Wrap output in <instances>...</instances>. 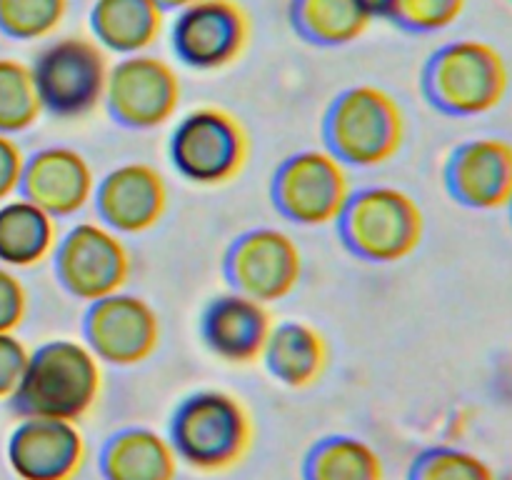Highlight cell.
Segmentation results:
<instances>
[{
  "mask_svg": "<svg viewBox=\"0 0 512 480\" xmlns=\"http://www.w3.org/2000/svg\"><path fill=\"white\" fill-rule=\"evenodd\" d=\"M43 115L33 70L15 58H0V133L18 135Z\"/></svg>",
  "mask_w": 512,
  "mask_h": 480,
  "instance_id": "cell-25",
  "label": "cell"
},
{
  "mask_svg": "<svg viewBox=\"0 0 512 480\" xmlns=\"http://www.w3.org/2000/svg\"><path fill=\"white\" fill-rule=\"evenodd\" d=\"M250 158V135L238 115L218 105L188 110L168 140V160L175 173L193 185L233 183Z\"/></svg>",
  "mask_w": 512,
  "mask_h": 480,
  "instance_id": "cell-6",
  "label": "cell"
},
{
  "mask_svg": "<svg viewBox=\"0 0 512 480\" xmlns=\"http://www.w3.org/2000/svg\"><path fill=\"white\" fill-rule=\"evenodd\" d=\"M58 218L23 195L0 203V265L10 270L38 268L58 248Z\"/></svg>",
  "mask_w": 512,
  "mask_h": 480,
  "instance_id": "cell-22",
  "label": "cell"
},
{
  "mask_svg": "<svg viewBox=\"0 0 512 480\" xmlns=\"http://www.w3.org/2000/svg\"><path fill=\"white\" fill-rule=\"evenodd\" d=\"M300 475L303 480H385V465L368 440L335 433L310 445Z\"/></svg>",
  "mask_w": 512,
  "mask_h": 480,
  "instance_id": "cell-24",
  "label": "cell"
},
{
  "mask_svg": "<svg viewBox=\"0 0 512 480\" xmlns=\"http://www.w3.org/2000/svg\"><path fill=\"white\" fill-rule=\"evenodd\" d=\"M5 458L18 480H75L88 460V443L73 420L28 415L10 430Z\"/></svg>",
  "mask_w": 512,
  "mask_h": 480,
  "instance_id": "cell-14",
  "label": "cell"
},
{
  "mask_svg": "<svg viewBox=\"0 0 512 480\" xmlns=\"http://www.w3.org/2000/svg\"><path fill=\"white\" fill-rule=\"evenodd\" d=\"M95 170L80 150L68 145H50L25 158L20 195L33 200L53 218L65 220L93 205Z\"/></svg>",
  "mask_w": 512,
  "mask_h": 480,
  "instance_id": "cell-17",
  "label": "cell"
},
{
  "mask_svg": "<svg viewBox=\"0 0 512 480\" xmlns=\"http://www.w3.org/2000/svg\"><path fill=\"white\" fill-rule=\"evenodd\" d=\"M25 155L13 135L0 133V203L20 193Z\"/></svg>",
  "mask_w": 512,
  "mask_h": 480,
  "instance_id": "cell-31",
  "label": "cell"
},
{
  "mask_svg": "<svg viewBox=\"0 0 512 480\" xmlns=\"http://www.w3.org/2000/svg\"><path fill=\"white\" fill-rule=\"evenodd\" d=\"M263 365L270 378L293 390L310 388L323 378L330 360L325 335L305 320H283L273 325L263 350Z\"/></svg>",
  "mask_w": 512,
  "mask_h": 480,
  "instance_id": "cell-21",
  "label": "cell"
},
{
  "mask_svg": "<svg viewBox=\"0 0 512 480\" xmlns=\"http://www.w3.org/2000/svg\"><path fill=\"white\" fill-rule=\"evenodd\" d=\"M365 3H368V8L373 10L375 18H383V10H385V3H388V0H365Z\"/></svg>",
  "mask_w": 512,
  "mask_h": 480,
  "instance_id": "cell-33",
  "label": "cell"
},
{
  "mask_svg": "<svg viewBox=\"0 0 512 480\" xmlns=\"http://www.w3.org/2000/svg\"><path fill=\"white\" fill-rule=\"evenodd\" d=\"M68 5L70 0H0V33L18 43L53 38Z\"/></svg>",
  "mask_w": 512,
  "mask_h": 480,
  "instance_id": "cell-26",
  "label": "cell"
},
{
  "mask_svg": "<svg viewBox=\"0 0 512 480\" xmlns=\"http://www.w3.org/2000/svg\"><path fill=\"white\" fill-rule=\"evenodd\" d=\"M103 393V363L85 340L55 338L30 350L28 368L10 408L38 418L83 420L98 405Z\"/></svg>",
  "mask_w": 512,
  "mask_h": 480,
  "instance_id": "cell-1",
  "label": "cell"
},
{
  "mask_svg": "<svg viewBox=\"0 0 512 480\" xmlns=\"http://www.w3.org/2000/svg\"><path fill=\"white\" fill-rule=\"evenodd\" d=\"M90 38L108 55L150 53L165 28V10L155 0H93Z\"/></svg>",
  "mask_w": 512,
  "mask_h": 480,
  "instance_id": "cell-20",
  "label": "cell"
},
{
  "mask_svg": "<svg viewBox=\"0 0 512 480\" xmlns=\"http://www.w3.org/2000/svg\"><path fill=\"white\" fill-rule=\"evenodd\" d=\"M510 65L495 45L463 38L435 50L423 68L428 103L450 118H478L503 105L510 93Z\"/></svg>",
  "mask_w": 512,
  "mask_h": 480,
  "instance_id": "cell-3",
  "label": "cell"
},
{
  "mask_svg": "<svg viewBox=\"0 0 512 480\" xmlns=\"http://www.w3.org/2000/svg\"><path fill=\"white\" fill-rule=\"evenodd\" d=\"M508 210H510V218H512V205H510V208H508Z\"/></svg>",
  "mask_w": 512,
  "mask_h": 480,
  "instance_id": "cell-34",
  "label": "cell"
},
{
  "mask_svg": "<svg viewBox=\"0 0 512 480\" xmlns=\"http://www.w3.org/2000/svg\"><path fill=\"white\" fill-rule=\"evenodd\" d=\"M83 340L103 365L133 368L155 355L160 345V315L143 295L118 293L88 303Z\"/></svg>",
  "mask_w": 512,
  "mask_h": 480,
  "instance_id": "cell-13",
  "label": "cell"
},
{
  "mask_svg": "<svg viewBox=\"0 0 512 480\" xmlns=\"http://www.w3.org/2000/svg\"><path fill=\"white\" fill-rule=\"evenodd\" d=\"M273 313L260 300L230 290L215 295L200 315V338L218 360L228 365H253L263 358L273 333Z\"/></svg>",
  "mask_w": 512,
  "mask_h": 480,
  "instance_id": "cell-18",
  "label": "cell"
},
{
  "mask_svg": "<svg viewBox=\"0 0 512 480\" xmlns=\"http://www.w3.org/2000/svg\"><path fill=\"white\" fill-rule=\"evenodd\" d=\"M230 290L270 305L285 300L303 278V253L280 228H253L230 243L223 260Z\"/></svg>",
  "mask_w": 512,
  "mask_h": 480,
  "instance_id": "cell-12",
  "label": "cell"
},
{
  "mask_svg": "<svg viewBox=\"0 0 512 480\" xmlns=\"http://www.w3.org/2000/svg\"><path fill=\"white\" fill-rule=\"evenodd\" d=\"M353 195L350 168L328 148L288 155L275 170L270 200L285 220L303 228L338 223Z\"/></svg>",
  "mask_w": 512,
  "mask_h": 480,
  "instance_id": "cell-8",
  "label": "cell"
},
{
  "mask_svg": "<svg viewBox=\"0 0 512 480\" xmlns=\"http://www.w3.org/2000/svg\"><path fill=\"white\" fill-rule=\"evenodd\" d=\"M180 100L183 85L178 70L160 55H125L110 63L103 105L123 128H163L180 110Z\"/></svg>",
  "mask_w": 512,
  "mask_h": 480,
  "instance_id": "cell-10",
  "label": "cell"
},
{
  "mask_svg": "<svg viewBox=\"0 0 512 480\" xmlns=\"http://www.w3.org/2000/svg\"><path fill=\"white\" fill-rule=\"evenodd\" d=\"M365 0H290V25L310 45L343 48L373 25Z\"/></svg>",
  "mask_w": 512,
  "mask_h": 480,
  "instance_id": "cell-23",
  "label": "cell"
},
{
  "mask_svg": "<svg viewBox=\"0 0 512 480\" xmlns=\"http://www.w3.org/2000/svg\"><path fill=\"white\" fill-rule=\"evenodd\" d=\"M445 188L458 205L480 213L512 205V143L495 135L470 138L445 163Z\"/></svg>",
  "mask_w": 512,
  "mask_h": 480,
  "instance_id": "cell-16",
  "label": "cell"
},
{
  "mask_svg": "<svg viewBox=\"0 0 512 480\" xmlns=\"http://www.w3.org/2000/svg\"><path fill=\"white\" fill-rule=\"evenodd\" d=\"M98 470L103 480H175L180 460L168 435L145 425H128L100 445Z\"/></svg>",
  "mask_w": 512,
  "mask_h": 480,
  "instance_id": "cell-19",
  "label": "cell"
},
{
  "mask_svg": "<svg viewBox=\"0 0 512 480\" xmlns=\"http://www.w3.org/2000/svg\"><path fill=\"white\" fill-rule=\"evenodd\" d=\"M168 183L155 165L128 160L110 168L95 185L93 208L100 223L115 233L143 235L163 220L168 210Z\"/></svg>",
  "mask_w": 512,
  "mask_h": 480,
  "instance_id": "cell-15",
  "label": "cell"
},
{
  "mask_svg": "<svg viewBox=\"0 0 512 480\" xmlns=\"http://www.w3.org/2000/svg\"><path fill=\"white\" fill-rule=\"evenodd\" d=\"M335 225L355 258L378 265L410 258L425 238L423 208L408 190L395 185L353 190Z\"/></svg>",
  "mask_w": 512,
  "mask_h": 480,
  "instance_id": "cell-5",
  "label": "cell"
},
{
  "mask_svg": "<svg viewBox=\"0 0 512 480\" xmlns=\"http://www.w3.org/2000/svg\"><path fill=\"white\" fill-rule=\"evenodd\" d=\"M155 3L160 5V8L165 10V13H175V10H180V8H185V5H190V3H195V0H155Z\"/></svg>",
  "mask_w": 512,
  "mask_h": 480,
  "instance_id": "cell-32",
  "label": "cell"
},
{
  "mask_svg": "<svg viewBox=\"0 0 512 480\" xmlns=\"http://www.w3.org/2000/svg\"><path fill=\"white\" fill-rule=\"evenodd\" d=\"M253 35L250 15L238 0H195L175 10L170 48L193 70H223L245 53Z\"/></svg>",
  "mask_w": 512,
  "mask_h": 480,
  "instance_id": "cell-11",
  "label": "cell"
},
{
  "mask_svg": "<svg viewBox=\"0 0 512 480\" xmlns=\"http://www.w3.org/2000/svg\"><path fill=\"white\" fill-rule=\"evenodd\" d=\"M323 138L325 148L348 168H378L390 163L405 143L403 105L378 85H353L330 103Z\"/></svg>",
  "mask_w": 512,
  "mask_h": 480,
  "instance_id": "cell-4",
  "label": "cell"
},
{
  "mask_svg": "<svg viewBox=\"0 0 512 480\" xmlns=\"http://www.w3.org/2000/svg\"><path fill=\"white\" fill-rule=\"evenodd\" d=\"M50 260L65 293L83 303L125 290L133 273V258L125 238L100 220H80L70 225L60 235Z\"/></svg>",
  "mask_w": 512,
  "mask_h": 480,
  "instance_id": "cell-9",
  "label": "cell"
},
{
  "mask_svg": "<svg viewBox=\"0 0 512 480\" xmlns=\"http://www.w3.org/2000/svg\"><path fill=\"white\" fill-rule=\"evenodd\" d=\"M30 350L15 333H0V400H10L28 368Z\"/></svg>",
  "mask_w": 512,
  "mask_h": 480,
  "instance_id": "cell-30",
  "label": "cell"
},
{
  "mask_svg": "<svg viewBox=\"0 0 512 480\" xmlns=\"http://www.w3.org/2000/svg\"><path fill=\"white\" fill-rule=\"evenodd\" d=\"M43 113L78 120L98 110L105 100L108 53L85 35H63L38 50L30 63Z\"/></svg>",
  "mask_w": 512,
  "mask_h": 480,
  "instance_id": "cell-7",
  "label": "cell"
},
{
  "mask_svg": "<svg viewBox=\"0 0 512 480\" xmlns=\"http://www.w3.org/2000/svg\"><path fill=\"white\" fill-rule=\"evenodd\" d=\"M405 480H500V475L470 450L433 445L415 455Z\"/></svg>",
  "mask_w": 512,
  "mask_h": 480,
  "instance_id": "cell-27",
  "label": "cell"
},
{
  "mask_svg": "<svg viewBox=\"0 0 512 480\" xmlns=\"http://www.w3.org/2000/svg\"><path fill=\"white\" fill-rule=\"evenodd\" d=\"M28 315V290L18 273L0 265V333H15Z\"/></svg>",
  "mask_w": 512,
  "mask_h": 480,
  "instance_id": "cell-29",
  "label": "cell"
},
{
  "mask_svg": "<svg viewBox=\"0 0 512 480\" xmlns=\"http://www.w3.org/2000/svg\"><path fill=\"white\" fill-rule=\"evenodd\" d=\"M165 435L180 465L213 475L243 463L253 448L255 425L238 395L205 388L185 395L175 405Z\"/></svg>",
  "mask_w": 512,
  "mask_h": 480,
  "instance_id": "cell-2",
  "label": "cell"
},
{
  "mask_svg": "<svg viewBox=\"0 0 512 480\" xmlns=\"http://www.w3.org/2000/svg\"><path fill=\"white\" fill-rule=\"evenodd\" d=\"M468 8V0H388L383 18L405 33L430 35L450 28Z\"/></svg>",
  "mask_w": 512,
  "mask_h": 480,
  "instance_id": "cell-28",
  "label": "cell"
}]
</instances>
